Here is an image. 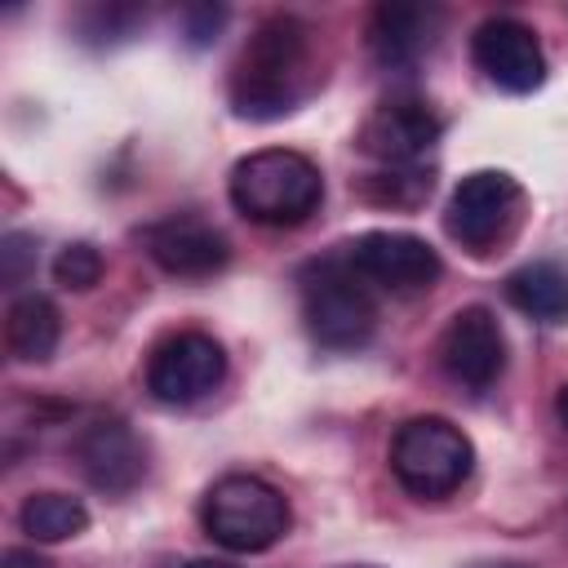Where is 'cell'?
<instances>
[{
    "label": "cell",
    "mask_w": 568,
    "mask_h": 568,
    "mask_svg": "<svg viewBox=\"0 0 568 568\" xmlns=\"http://www.w3.org/2000/svg\"><path fill=\"white\" fill-rule=\"evenodd\" d=\"M320 80H324V71H320L311 22H302L293 13H271L244 40V49L231 67V80H226V98L240 120L266 124V120L297 111L320 89Z\"/></svg>",
    "instance_id": "6da1fadb"
},
{
    "label": "cell",
    "mask_w": 568,
    "mask_h": 568,
    "mask_svg": "<svg viewBox=\"0 0 568 568\" xmlns=\"http://www.w3.org/2000/svg\"><path fill=\"white\" fill-rule=\"evenodd\" d=\"M297 302H302V324L320 351H337V355L359 351L377 333L373 284L351 266V257L342 248L302 266Z\"/></svg>",
    "instance_id": "7a4b0ae2"
},
{
    "label": "cell",
    "mask_w": 568,
    "mask_h": 568,
    "mask_svg": "<svg viewBox=\"0 0 568 568\" xmlns=\"http://www.w3.org/2000/svg\"><path fill=\"white\" fill-rule=\"evenodd\" d=\"M226 195L257 226H302L324 204V173L302 151L266 146L235 160Z\"/></svg>",
    "instance_id": "3957f363"
},
{
    "label": "cell",
    "mask_w": 568,
    "mask_h": 568,
    "mask_svg": "<svg viewBox=\"0 0 568 568\" xmlns=\"http://www.w3.org/2000/svg\"><path fill=\"white\" fill-rule=\"evenodd\" d=\"M293 515L275 484L257 475H222L200 497V528L231 555H262L288 532Z\"/></svg>",
    "instance_id": "277c9868"
},
{
    "label": "cell",
    "mask_w": 568,
    "mask_h": 568,
    "mask_svg": "<svg viewBox=\"0 0 568 568\" xmlns=\"http://www.w3.org/2000/svg\"><path fill=\"white\" fill-rule=\"evenodd\" d=\"M470 466H475V444L448 417H435V413L408 417L390 435V475L408 497H422V501L453 497L470 479Z\"/></svg>",
    "instance_id": "5b68a950"
},
{
    "label": "cell",
    "mask_w": 568,
    "mask_h": 568,
    "mask_svg": "<svg viewBox=\"0 0 568 568\" xmlns=\"http://www.w3.org/2000/svg\"><path fill=\"white\" fill-rule=\"evenodd\" d=\"M524 186L501 169H475L466 173L444 209V231L475 257L506 244L524 222Z\"/></svg>",
    "instance_id": "8992f818"
},
{
    "label": "cell",
    "mask_w": 568,
    "mask_h": 568,
    "mask_svg": "<svg viewBox=\"0 0 568 568\" xmlns=\"http://www.w3.org/2000/svg\"><path fill=\"white\" fill-rule=\"evenodd\" d=\"M439 138H444L439 111L426 98L399 93V98L377 102L364 115L355 146L368 160H377L382 169H413V164H426V155L439 146Z\"/></svg>",
    "instance_id": "52a82bcc"
},
{
    "label": "cell",
    "mask_w": 568,
    "mask_h": 568,
    "mask_svg": "<svg viewBox=\"0 0 568 568\" xmlns=\"http://www.w3.org/2000/svg\"><path fill=\"white\" fill-rule=\"evenodd\" d=\"M222 377H226V351L213 333L200 328L169 333L164 342H155L146 359V390L160 404H178V408L213 395Z\"/></svg>",
    "instance_id": "ba28073f"
},
{
    "label": "cell",
    "mask_w": 568,
    "mask_h": 568,
    "mask_svg": "<svg viewBox=\"0 0 568 568\" xmlns=\"http://www.w3.org/2000/svg\"><path fill=\"white\" fill-rule=\"evenodd\" d=\"M439 368L470 395H484L506 373V333L488 306H462L439 333Z\"/></svg>",
    "instance_id": "9c48e42d"
},
{
    "label": "cell",
    "mask_w": 568,
    "mask_h": 568,
    "mask_svg": "<svg viewBox=\"0 0 568 568\" xmlns=\"http://www.w3.org/2000/svg\"><path fill=\"white\" fill-rule=\"evenodd\" d=\"M351 266L386 293H422L444 275L439 253L413 231H364L342 244Z\"/></svg>",
    "instance_id": "30bf717a"
},
{
    "label": "cell",
    "mask_w": 568,
    "mask_h": 568,
    "mask_svg": "<svg viewBox=\"0 0 568 568\" xmlns=\"http://www.w3.org/2000/svg\"><path fill=\"white\" fill-rule=\"evenodd\" d=\"M71 457H75L80 475L89 479V488H98L106 497H129L146 479V444L120 417H98V422L80 426Z\"/></svg>",
    "instance_id": "8fae6325"
},
{
    "label": "cell",
    "mask_w": 568,
    "mask_h": 568,
    "mask_svg": "<svg viewBox=\"0 0 568 568\" xmlns=\"http://www.w3.org/2000/svg\"><path fill=\"white\" fill-rule=\"evenodd\" d=\"M470 58L488 84L501 93H532L546 80V53L528 22L519 18H484L470 36Z\"/></svg>",
    "instance_id": "7c38bea8"
},
{
    "label": "cell",
    "mask_w": 568,
    "mask_h": 568,
    "mask_svg": "<svg viewBox=\"0 0 568 568\" xmlns=\"http://www.w3.org/2000/svg\"><path fill=\"white\" fill-rule=\"evenodd\" d=\"M146 257L178 280H213L231 262V240L204 217H160L142 231Z\"/></svg>",
    "instance_id": "4fadbf2b"
},
{
    "label": "cell",
    "mask_w": 568,
    "mask_h": 568,
    "mask_svg": "<svg viewBox=\"0 0 568 568\" xmlns=\"http://www.w3.org/2000/svg\"><path fill=\"white\" fill-rule=\"evenodd\" d=\"M444 31V9L435 4H377L368 18V53L386 71L422 67Z\"/></svg>",
    "instance_id": "5bb4252c"
},
{
    "label": "cell",
    "mask_w": 568,
    "mask_h": 568,
    "mask_svg": "<svg viewBox=\"0 0 568 568\" xmlns=\"http://www.w3.org/2000/svg\"><path fill=\"white\" fill-rule=\"evenodd\" d=\"M62 342V315L44 293H18L4 311V346L18 364H44L53 359Z\"/></svg>",
    "instance_id": "9a60e30c"
},
{
    "label": "cell",
    "mask_w": 568,
    "mask_h": 568,
    "mask_svg": "<svg viewBox=\"0 0 568 568\" xmlns=\"http://www.w3.org/2000/svg\"><path fill=\"white\" fill-rule=\"evenodd\" d=\"M506 302L537 320V324H564L568 320V271L559 262H524L506 275Z\"/></svg>",
    "instance_id": "2e32d148"
},
{
    "label": "cell",
    "mask_w": 568,
    "mask_h": 568,
    "mask_svg": "<svg viewBox=\"0 0 568 568\" xmlns=\"http://www.w3.org/2000/svg\"><path fill=\"white\" fill-rule=\"evenodd\" d=\"M18 528L40 541V546H53V541H71L89 528V506L71 493H31L18 510Z\"/></svg>",
    "instance_id": "e0dca14e"
},
{
    "label": "cell",
    "mask_w": 568,
    "mask_h": 568,
    "mask_svg": "<svg viewBox=\"0 0 568 568\" xmlns=\"http://www.w3.org/2000/svg\"><path fill=\"white\" fill-rule=\"evenodd\" d=\"M430 186H435L430 169H426V164H413V169H377V173H368V178L359 182V195H364L368 204L413 213V209H422V204L430 200Z\"/></svg>",
    "instance_id": "ac0fdd59"
},
{
    "label": "cell",
    "mask_w": 568,
    "mask_h": 568,
    "mask_svg": "<svg viewBox=\"0 0 568 568\" xmlns=\"http://www.w3.org/2000/svg\"><path fill=\"white\" fill-rule=\"evenodd\" d=\"M142 22H146V13L133 9V4H93V9H84V13L75 18V31H80L84 44H98V49H102V44L129 40Z\"/></svg>",
    "instance_id": "d6986e66"
},
{
    "label": "cell",
    "mask_w": 568,
    "mask_h": 568,
    "mask_svg": "<svg viewBox=\"0 0 568 568\" xmlns=\"http://www.w3.org/2000/svg\"><path fill=\"white\" fill-rule=\"evenodd\" d=\"M102 271H106V262H102L98 244H89V240H71L53 257V280L62 288H71V293H89L102 280Z\"/></svg>",
    "instance_id": "ffe728a7"
},
{
    "label": "cell",
    "mask_w": 568,
    "mask_h": 568,
    "mask_svg": "<svg viewBox=\"0 0 568 568\" xmlns=\"http://www.w3.org/2000/svg\"><path fill=\"white\" fill-rule=\"evenodd\" d=\"M36 262H40L36 235H27V231H9V235L0 240V280H4L9 288L27 284V280L36 275Z\"/></svg>",
    "instance_id": "44dd1931"
},
{
    "label": "cell",
    "mask_w": 568,
    "mask_h": 568,
    "mask_svg": "<svg viewBox=\"0 0 568 568\" xmlns=\"http://www.w3.org/2000/svg\"><path fill=\"white\" fill-rule=\"evenodd\" d=\"M226 4H186L182 9V36H186V44L191 49H204V44H213L217 40V31L226 27Z\"/></svg>",
    "instance_id": "7402d4cb"
},
{
    "label": "cell",
    "mask_w": 568,
    "mask_h": 568,
    "mask_svg": "<svg viewBox=\"0 0 568 568\" xmlns=\"http://www.w3.org/2000/svg\"><path fill=\"white\" fill-rule=\"evenodd\" d=\"M0 568H49V559H44V555H36V550L9 546V550L0 555Z\"/></svg>",
    "instance_id": "603a6c76"
},
{
    "label": "cell",
    "mask_w": 568,
    "mask_h": 568,
    "mask_svg": "<svg viewBox=\"0 0 568 568\" xmlns=\"http://www.w3.org/2000/svg\"><path fill=\"white\" fill-rule=\"evenodd\" d=\"M555 413H559V426L568 430V382L559 386V395H555Z\"/></svg>",
    "instance_id": "cb8c5ba5"
},
{
    "label": "cell",
    "mask_w": 568,
    "mask_h": 568,
    "mask_svg": "<svg viewBox=\"0 0 568 568\" xmlns=\"http://www.w3.org/2000/svg\"><path fill=\"white\" fill-rule=\"evenodd\" d=\"M182 568H235V564H226V559H191Z\"/></svg>",
    "instance_id": "d4e9b609"
},
{
    "label": "cell",
    "mask_w": 568,
    "mask_h": 568,
    "mask_svg": "<svg viewBox=\"0 0 568 568\" xmlns=\"http://www.w3.org/2000/svg\"><path fill=\"white\" fill-rule=\"evenodd\" d=\"M470 568H519V564H470Z\"/></svg>",
    "instance_id": "484cf974"
}]
</instances>
